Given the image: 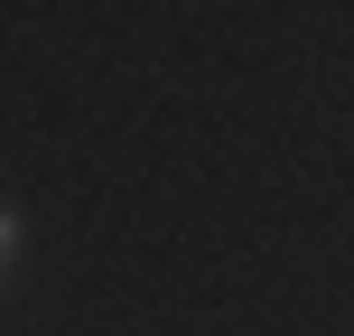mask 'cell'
<instances>
[{"instance_id":"obj_1","label":"cell","mask_w":354,"mask_h":336,"mask_svg":"<svg viewBox=\"0 0 354 336\" xmlns=\"http://www.w3.org/2000/svg\"><path fill=\"white\" fill-rule=\"evenodd\" d=\"M10 262H19V206H0V281H10Z\"/></svg>"}]
</instances>
